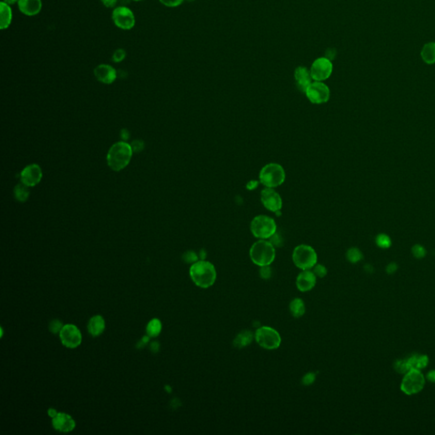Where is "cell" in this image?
<instances>
[{
  "label": "cell",
  "mask_w": 435,
  "mask_h": 435,
  "mask_svg": "<svg viewBox=\"0 0 435 435\" xmlns=\"http://www.w3.org/2000/svg\"><path fill=\"white\" fill-rule=\"evenodd\" d=\"M411 368L421 370L429 365V357L427 355H414L408 359Z\"/></svg>",
  "instance_id": "603a6c76"
},
{
  "label": "cell",
  "mask_w": 435,
  "mask_h": 435,
  "mask_svg": "<svg viewBox=\"0 0 435 435\" xmlns=\"http://www.w3.org/2000/svg\"><path fill=\"white\" fill-rule=\"evenodd\" d=\"M285 179L284 168L278 163L267 164L259 173V181L265 187H277L284 182Z\"/></svg>",
  "instance_id": "277c9868"
},
{
  "label": "cell",
  "mask_w": 435,
  "mask_h": 435,
  "mask_svg": "<svg viewBox=\"0 0 435 435\" xmlns=\"http://www.w3.org/2000/svg\"><path fill=\"white\" fill-rule=\"evenodd\" d=\"M305 94L309 101L314 104H323L330 99V90L327 85L319 81L311 83L305 91Z\"/></svg>",
  "instance_id": "30bf717a"
},
{
  "label": "cell",
  "mask_w": 435,
  "mask_h": 435,
  "mask_svg": "<svg viewBox=\"0 0 435 435\" xmlns=\"http://www.w3.org/2000/svg\"><path fill=\"white\" fill-rule=\"evenodd\" d=\"M0 8H1V23H0V28L2 30L7 29L10 27L11 20H12V10L10 7V4L1 2L0 3Z\"/></svg>",
  "instance_id": "44dd1931"
},
{
  "label": "cell",
  "mask_w": 435,
  "mask_h": 435,
  "mask_svg": "<svg viewBox=\"0 0 435 435\" xmlns=\"http://www.w3.org/2000/svg\"><path fill=\"white\" fill-rule=\"evenodd\" d=\"M191 280L198 287L208 288L215 284L217 272L215 265L210 262L201 260L197 261L190 268Z\"/></svg>",
  "instance_id": "6da1fadb"
},
{
  "label": "cell",
  "mask_w": 435,
  "mask_h": 435,
  "mask_svg": "<svg viewBox=\"0 0 435 435\" xmlns=\"http://www.w3.org/2000/svg\"><path fill=\"white\" fill-rule=\"evenodd\" d=\"M425 385V378L422 375L420 370L411 369L405 374L402 380L400 389L401 391L407 395H416L420 391Z\"/></svg>",
  "instance_id": "52a82bcc"
},
{
  "label": "cell",
  "mask_w": 435,
  "mask_h": 435,
  "mask_svg": "<svg viewBox=\"0 0 435 435\" xmlns=\"http://www.w3.org/2000/svg\"><path fill=\"white\" fill-rule=\"evenodd\" d=\"M162 331V322L158 319H152L146 326V333L150 338H156Z\"/></svg>",
  "instance_id": "484cf974"
},
{
  "label": "cell",
  "mask_w": 435,
  "mask_h": 435,
  "mask_svg": "<svg viewBox=\"0 0 435 435\" xmlns=\"http://www.w3.org/2000/svg\"><path fill=\"white\" fill-rule=\"evenodd\" d=\"M250 229L255 237L265 240L276 233V224L272 218L258 215L252 220Z\"/></svg>",
  "instance_id": "8992f818"
},
{
  "label": "cell",
  "mask_w": 435,
  "mask_h": 435,
  "mask_svg": "<svg viewBox=\"0 0 435 435\" xmlns=\"http://www.w3.org/2000/svg\"><path fill=\"white\" fill-rule=\"evenodd\" d=\"M292 260L298 268L303 271L312 269L317 263V254L314 248L308 245H299L295 248Z\"/></svg>",
  "instance_id": "5b68a950"
},
{
  "label": "cell",
  "mask_w": 435,
  "mask_h": 435,
  "mask_svg": "<svg viewBox=\"0 0 435 435\" xmlns=\"http://www.w3.org/2000/svg\"><path fill=\"white\" fill-rule=\"evenodd\" d=\"M255 340L259 346L266 349H275L281 345V338L275 329L271 326H261L255 331Z\"/></svg>",
  "instance_id": "ba28073f"
},
{
  "label": "cell",
  "mask_w": 435,
  "mask_h": 435,
  "mask_svg": "<svg viewBox=\"0 0 435 435\" xmlns=\"http://www.w3.org/2000/svg\"><path fill=\"white\" fill-rule=\"evenodd\" d=\"M294 77L298 90L305 93V91L312 83L310 71H308L305 67H298L295 70Z\"/></svg>",
  "instance_id": "d6986e66"
},
{
  "label": "cell",
  "mask_w": 435,
  "mask_h": 435,
  "mask_svg": "<svg viewBox=\"0 0 435 435\" xmlns=\"http://www.w3.org/2000/svg\"><path fill=\"white\" fill-rule=\"evenodd\" d=\"M94 76L98 80L106 84H110L113 83L117 78V72L113 67L109 65L102 64L98 66L94 71Z\"/></svg>",
  "instance_id": "e0dca14e"
},
{
  "label": "cell",
  "mask_w": 435,
  "mask_h": 435,
  "mask_svg": "<svg viewBox=\"0 0 435 435\" xmlns=\"http://www.w3.org/2000/svg\"><path fill=\"white\" fill-rule=\"evenodd\" d=\"M261 201L266 209L277 213L282 208L281 196L273 188L266 187L261 191Z\"/></svg>",
  "instance_id": "4fadbf2b"
},
{
  "label": "cell",
  "mask_w": 435,
  "mask_h": 435,
  "mask_svg": "<svg viewBox=\"0 0 435 435\" xmlns=\"http://www.w3.org/2000/svg\"><path fill=\"white\" fill-rule=\"evenodd\" d=\"M64 326L62 324V322H60L59 320H53L52 322L50 323V325H49V330L52 333H54V334H56V333H60V330L62 329Z\"/></svg>",
  "instance_id": "1f68e13d"
},
{
  "label": "cell",
  "mask_w": 435,
  "mask_h": 435,
  "mask_svg": "<svg viewBox=\"0 0 435 435\" xmlns=\"http://www.w3.org/2000/svg\"><path fill=\"white\" fill-rule=\"evenodd\" d=\"M163 4L167 7H177L183 3L184 0H159Z\"/></svg>",
  "instance_id": "74e56055"
},
{
  "label": "cell",
  "mask_w": 435,
  "mask_h": 435,
  "mask_svg": "<svg viewBox=\"0 0 435 435\" xmlns=\"http://www.w3.org/2000/svg\"><path fill=\"white\" fill-rule=\"evenodd\" d=\"M131 145L126 142H117L114 144L108 151V166L114 171H120L127 167L133 156Z\"/></svg>",
  "instance_id": "7a4b0ae2"
},
{
  "label": "cell",
  "mask_w": 435,
  "mask_h": 435,
  "mask_svg": "<svg viewBox=\"0 0 435 435\" xmlns=\"http://www.w3.org/2000/svg\"><path fill=\"white\" fill-rule=\"evenodd\" d=\"M19 0H3V2L8 3V4H14V3H18Z\"/></svg>",
  "instance_id": "bcb514c9"
},
{
  "label": "cell",
  "mask_w": 435,
  "mask_h": 435,
  "mask_svg": "<svg viewBox=\"0 0 435 435\" xmlns=\"http://www.w3.org/2000/svg\"><path fill=\"white\" fill-rule=\"evenodd\" d=\"M394 368L396 372L400 373V374H405L406 372H408L412 369L411 365L409 364L408 359L396 361L394 364Z\"/></svg>",
  "instance_id": "83f0119b"
},
{
  "label": "cell",
  "mask_w": 435,
  "mask_h": 435,
  "mask_svg": "<svg viewBox=\"0 0 435 435\" xmlns=\"http://www.w3.org/2000/svg\"><path fill=\"white\" fill-rule=\"evenodd\" d=\"M253 341V333L250 331H242L235 338L234 345L236 348H244Z\"/></svg>",
  "instance_id": "d4e9b609"
},
{
  "label": "cell",
  "mask_w": 435,
  "mask_h": 435,
  "mask_svg": "<svg viewBox=\"0 0 435 435\" xmlns=\"http://www.w3.org/2000/svg\"><path fill=\"white\" fill-rule=\"evenodd\" d=\"M57 413H58V412H57L54 409H50V410L48 411V414H49V416H50L51 417H52V418L56 416Z\"/></svg>",
  "instance_id": "ee69618b"
},
{
  "label": "cell",
  "mask_w": 435,
  "mask_h": 435,
  "mask_svg": "<svg viewBox=\"0 0 435 435\" xmlns=\"http://www.w3.org/2000/svg\"><path fill=\"white\" fill-rule=\"evenodd\" d=\"M315 379V374L313 372H309L304 376V378L302 379L303 383L305 385H310L314 382Z\"/></svg>",
  "instance_id": "8d00e7d4"
},
{
  "label": "cell",
  "mask_w": 435,
  "mask_h": 435,
  "mask_svg": "<svg viewBox=\"0 0 435 435\" xmlns=\"http://www.w3.org/2000/svg\"><path fill=\"white\" fill-rule=\"evenodd\" d=\"M112 20L118 28L123 30H130L135 25L134 13L127 7L119 6L114 9Z\"/></svg>",
  "instance_id": "9c48e42d"
},
{
  "label": "cell",
  "mask_w": 435,
  "mask_h": 435,
  "mask_svg": "<svg viewBox=\"0 0 435 435\" xmlns=\"http://www.w3.org/2000/svg\"><path fill=\"white\" fill-rule=\"evenodd\" d=\"M290 311H291L292 316H294L295 318H299L305 313V305L304 301L301 298H294L292 301L290 303L289 305Z\"/></svg>",
  "instance_id": "cb8c5ba5"
},
{
  "label": "cell",
  "mask_w": 435,
  "mask_h": 435,
  "mask_svg": "<svg viewBox=\"0 0 435 435\" xmlns=\"http://www.w3.org/2000/svg\"><path fill=\"white\" fill-rule=\"evenodd\" d=\"M427 379L429 380V381H431V382H435V370H431V371H429L428 372V374H427Z\"/></svg>",
  "instance_id": "b9f144b4"
},
{
  "label": "cell",
  "mask_w": 435,
  "mask_h": 435,
  "mask_svg": "<svg viewBox=\"0 0 435 435\" xmlns=\"http://www.w3.org/2000/svg\"><path fill=\"white\" fill-rule=\"evenodd\" d=\"M412 253L413 256L415 258H418V259L424 258L426 256V254H427L425 248L419 244L415 245V246L412 247Z\"/></svg>",
  "instance_id": "4dcf8cb0"
},
{
  "label": "cell",
  "mask_w": 435,
  "mask_h": 435,
  "mask_svg": "<svg viewBox=\"0 0 435 435\" xmlns=\"http://www.w3.org/2000/svg\"><path fill=\"white\" fill-rule=\"evenodd\" d=\"M315 284H316V275L314 274V272H309L308 270L303 271L298 274L296 280L297 288L299 291L303 292L310 291L315 288Z\"/></svg>",
  "instance_id": "2e32d148"
},
{
  "label": "cell",
  "mask_w": 435,
  "mask_h": 435,
  "mask_svg": "<svg viewBox=\"0 0 435 435\" xmlns=\"http://www.w3.org/2000/svg\"><path fill=\"white\" fill-rule=\"evenodd\" d=\"M346 257H347V259H348V261L351 262L353 264H355V263L362 260V258H363V255H362V252L360 251L358 248H352L350 249H348Z\"/></svg>",
  "instance_id": "f1b7e54d"
},
{
  "label": "cell",
  "mask_w": 435,
  "mask_h": 435,
  "mask_svg": "<svg viewBox=\"0 0 435 435\" xmlns=\"http://www.w3.org/2000/svg\"><path fill=\"white\" fill-rule=\"evenodd\" d=\"M18 8L21 13L27 17H34L42 10V0H19Z\"/></svg>",
  "instance_id": "ac0fdd59"
},
{
  "label": "cell",
  "mask_w": 435,
  "mask_h": 435,
  "mask_svg": "<svg viewBox=\"0 0 435 435\" xmlns=\"http://www.w3.org/2000/svg\"><path fill=\"white\" fill-rule=\"evenodd\" d=\"M183 259H184V261L186 262V263H193V264H194V263L198 261V255L196 254L194 252H186V253L183 255Z\"/></svg>",
  "instance_id": "e575fe53"
},
{
  "label": "cell",
  "mask_w": 435,
  "mask_h": 435,
  "mask_svg": "<svg viewBox=\"0 0 435 435\" xmlns=\"http://www.w3.org/2000/svg\"><path fill=\"white\" fill-rule=\"evenodd\" d=\"M376 243L379 246V248L387 249V248H389L391 247L392 241L391 239L388 236V235L379 234L376 237Z\"/></svg>",
  "instance_id": "f546056e"
},
{
  "label": "cell",
  "mask_w": 435,
  "mask_h": 435,
  "mask_svg": "<svg viewBox=\"0 0 435 435\" xmlns=\"http://www.w3.org/2000/svg\"><path fill=\"white\" fill-rule=\"evenodd\" d=\"M134 1H142V0H134Z\"/></svg>",
  "instance_id": "7dc6e473"
},
{
  "label": "cell",
  "mask_w": 435,
  "mask_h": 435,
  "mask_svg": "<svg viewBox=\"0 0 435 435\" xmlns=\"http://www.w3.org/2000/svg\"><path fill=\"white\" fill-rule=\"evenodd\" d=\"M313 272H314V274L316 275V276H318L320 278L325 277L326 274H327V270L326 268L324 265H315L314 267H313Z\"/></svg>",
  "instance_id": "d6a6232c"
},
{
  "label": "cell",
  "mask_w": 435,
  "mask_h": 435,
  "mask_svg": "<svg viewBox=\"0 0 435 435\" xmlns=\"http://www.w3.org/2000/svg\"><path fill=\"white\" fill-rule=\"evenodd\" d=\"M259 274H260V277L265 279V280H268V279L272 277V268L270 267V265L261 267L260 271H259Z\"/></svg>",
  "instance_id": "d590c367"
},
{
  "label": "cell",
  "mask_w": 435,
  "mask_h": 435,
  "mask_svg": "<svg viewBox=\"0 0 435 435\" xmlns=\"http://www.w3.org/2000/svg\"><path fill=\"white\" fill-rule=\"evenodd\" d=\"M125 57H126L125 51L123 50V49H118V50L114 52L113 55H112V60L115 62H121V61H123L125 59Z\"/></svg>",
  "instance_id": "836d02e7"
},
{
  "label": "cell",
  "mask_w": 435,
  "mask_h": 435,
  "mask_svg": "<svg viewBox=\"0 0 435 435\" xmlns=\"http://www.w3.org/2000/svg\"><path fill=\"white\" fill-rule=\"evenodd\" d=\"M159 348H160V345H159L158 342H153V343H151V351L153 352V353H158V352L159 351Z\"/></svg>",
  "instance_id": "7bdbcfd3"
},
{
  "label": "cell",
  "mask_w": 435,
  "mask_h": 435,
  "mask_svg": "<svg viewBox=\"0 0 435 435\" xmlns=\"http://www.w3.org/2000/svg\"><path fill=\"white\" fill-rule=\"evenodd\" d=\"M106 323L105 320L101 315H94L90 320L88 324V330L93 337H98L103 333Z\"/></svg>",
  "instance_id": "ffe728a7"
},
{
  "label": "cell",
  "mask_w": 435,
  "mask_h": 435,
  "mask_svg": "<svg viewBox=\"0 0 435 435\" xmlns=\"http://www.w3.org/2000/svg\"><path fill=\"white\" fill-rule=\"evenodd\" d=\"M250 258L254 264L260 267L272 265L275 258V249L271 241L259 240L250 248Z\"/></svg>",
  "instance_id": "3957f363"
},
{
  "label": "cell",
  "mask_w": 435,
  "mask_h": 435,
  "mask_svg": "<svg viewBox=\"0 0 435 435\" xmlns=\"http://www.w3.org/2000/svg\"><path fill=\"white\" fill-rule=\"evenodd\" d=\"M43 177L41 167L37 164H31L24 168L20 173L21 183L28 187H33L40 182Z\"/></svg>",
  "instance_id": "5bb4252c"
},
{
  "label": "cell",
  "mask_w": 435,
  "mask_h": 435,
  "mask_svg": "<svg viewBox=\"0 0 435 435\" xmlns=\"http://www.w3.org/2000/svg\"><path fill=\"white\" fill-rule=\"evenodd\" d=\"M332 69L333 67L331 60L325 57L319 58L314 61L310 68L312 79L319 82L326 80L331 76Z\"/></svg>",
  "instance_id": "7c38bea8"
},
{
  "label": "cell",
  "mask_w": 435,
  "mask_h": 435,
  "mask_svg": "<svg viewBox=\"0 0 435 435\" xmlns=\"http://www.w3.org/2000/svg\"><path fill=\"white\" fill-rule=\"evenodd\" d=\"M52 425L53 428L59 432L69 433L75 429L76 422L73 418L67 413L58 412L56 416L52 418Z\"/></svg>",
  "instance_id": "9a60e30c"
},
{
  "label": "cell",
  "mask_w": 435,
  "mask_h": 435,
  "mask_svg": "<svg viewBox=\"0 0 435 435\" xmlns=\"http://www.w3.org/2000/svg\"><path fill=\"white\" fill-rule=\"evenodd\" d=\"M132 150L134 152H140L144 149V142L141 141H134L131 144Z\"/></svg>",
  "instance_id": "f35d334b"
},
{
  "label": "cell",
  "mask_w": 435,
  "mask_h": 435,
  "mask_svg": "<svg viewBox=\"0 0 435 435\" xmlns=\"http://www.w3.org/2000/svg\"><path fill=\"white\" fill-rule=\"evenodd\" d=\"M101 1L107 8H112L116 5L117 2V0H101Z\"/></svg>",
  "instance_id": "60d3db41"
},
{
  "label": "cell",
  "mask_w": 435,
  "mask_h": 435,
  "mask_svg": "<svg viewBox=\"0 0 435 435\" xmlns=\"http://www.w3.org/2000/svg\"><path fill=\"white\" fill-rule=\"evenodd\" d=\"M14 193L18 201L24 202V201H27V198L29 197L30 191H29L28 186L24 184L23 183H21V184H17L15 188Z\"/></svg>",
  "instance_id": "4316f807"
},
{
  "label": "cell",
  "mask_w": 435,
  "mask_h": 435,
  "mask_svg": "<svg viewBox=\"0 0 435 435\" xmlns=\"http://www.w3.org/2000/svg\"><path fill=\"white\" fill-rule=\"evenodd\" d=\"M121 137L126 141L127 138L129 137V134H128L127 131L125 130V129H124V130L122 131V133H121Z\"/></svg>",
  "instance_id": "f6af8a7d"
},
{
  "label": "cell",
  "mask_w": 435,
  "mask_h": 435,
  "mask_svg": "<svg viewBox=\"0 0 435 435\" xmlns=\"http://www.w3.org/2000/svg\"><path fill=\"white\" fill-rule=\"evenodd\" d=\"M397 270H398V265H396L395 263H391V264H389V265L387 266V268H386V272H387L388 274H392L395 273Z\"/></svg>",
  "instance_id": "ab89813d"
},
{
  "label": "cell",
  "mask_w": 435,
  "mask_h": 435,
  "mask_svg": "<svg viewBox=\"0 0 435 435\" xmlns=\"http://www.w3.org/2000/svg\"><path fill=\"white\" fill-rule=\"evenodd\" d=\"M421 57L426 64L433 65L435 63V43L429 42L422 47Z\"/></svg>",
  "instance_id": "7402d4cb"
},
{
  "label": "cell",
  "mask_w": 435,
  "mask_h": 435,
  "mask_svg": "<svg viewBox=\"0 0 435 435\" xmlns=\"http://www.w3.org/2000/svg\"><path fill=\"white\" fill-rule=\"evenodd\" d=\"M59 335L62 344L67 348H77L82 343L80 331L76 326L72 324L64 326Z\"/></svg>",
  "instance_id": "8fae6325"
}]
</instances>
